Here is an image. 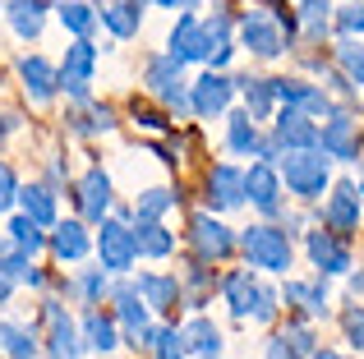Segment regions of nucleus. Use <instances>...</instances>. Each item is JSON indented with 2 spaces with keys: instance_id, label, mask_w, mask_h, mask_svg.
Wrapping results in <instances>:
<instances>
[{
  "instance_id": "1",
  "label": "nucleus",
  "mask_w": 364,
  "mask_h": 359,
  "mask_svg": "<svg viewBox=\"0 0 364 359\" xmlns=\"http://www.w3.org/2000/svg\"><path fill=\"white\" fill-rule=\"evenodd\" d=\"M277 171H282V184L291 189L295 198L314 203L323 198V189L332 184V157L323 148H291V153L277 157Z\"/></svg>"
},
{
  "instance_id": "2",
  "label": "nucleus",
  "mask_w": 364,
  "mask_h": 359,
  "mask_svg": "<svg viewBox=\"0 0 364 359\" xmlns=\"http://www.w3.org/2000/svg\"><path fill=\"white\" fill-rule=\"evenodd\" d=\"M240 249H245L249 267H258V272H277V277H286V267L295 263L291 235L277 231V226H267V221H258V226H249V231H240Z\"/></svg>"
},
{
  "instance_id": "3",
  "label": "nucleus",
  "mask_w": 364,
  "mask_h": 359,
  "mask_svg": "<svg viewBox=\"0 0 364 359\" xmlns=\"http://www.w3.org/2000/svg\"><path fill=\"white\" fill-rule=\"evenodd\" d=\"M222 295H226V309H231V318H240V323H272L277 314V295L267 286H258L249 272H231V277L222 281Z\"/></svg>"
},
{
  "instance_id": "4",
  "label": "nucleus",
  "mask_w": 364,
  "mask_h": 359,
  "mask_svg": "<svg viewBox=\"0 0 364 359\" xmlns=\"http://www.w3.org/2000/svg\"><path fill=\"white\" fill-rule=\"evenodd\" d=\"M97 226H102V231H97V240H92L97 263L111 272V277L134 272V263H139V240H134V231L124 226V216H102Z\"/></svg>"
},
{
  "instance_id": "5",
  "label": "nucleus",
  "mask_w": 364,
  "mask_h": 359,
  "mask_svg": "<svg viewBox=\"0 0 364 359\" xmlns=\"http://www.w3.org/2000/svg\"><path fill=\"white\" fill-rule=\"evenodd\" d=\"M240 42L258 60H277V55L286 51V33H282V23H277V14H267V5L240 14Z\"/></svg>"
},
{
  "instance_id": "6",
  "label": "nucleus",
  "mask_w": 364,
  "mask_h": 359,
  "mask_svg": "<svg viewBox=\"0 0 364 359\" xmlns=\"http://www.w3.org/2000/svg\"><path fill=\"white\" fill-rule=\"evenodd\" d=\"M92 70H97V46L88 37H74L65 46V65H60V92H70L74 101H88L92 97Z\"/></svg>"
},
{
  "instance_id": "7",
  "label": "nucleus",
  "mask_w": 364,
  "mask_h": 359,
  "mask_svg": "<svg viewBox=\"0 0 364 359\" xmlns=\"http://www.w3.org/2000/svg\"><path fill=\"white\" fill-rule=\"evenodd\" d=\"M318 148L332 162H360V120L350 111H328L318 129Z\"/></svg>"
},
{
  "instance_id": "8",
  "label": "nucleus",
  "mask_w": 364,
  "mask_h": 359,
  "mask_svg": "<svg viewBox=\"0 0 364 359\" xmlns=\"http://www.w3.org/2000/svg\"><path fill=\"white\" fill-rule=\"evenodd\" d=\"M189 240H194V249H198V258H213V263H222V258H231V249L240 244V235H231V226L226 221H217L213 212H194L189 216Z\"/></svg>"
},
{
  "instance_id": "9",
  "label": "nucleus",
  "mask_w": 364,
  "mask_h": 359,
  "mask_svg": "<svg viewBox=\"0 0 364 359\" xmlns=\"http://www.w3.org/2000/svg\"><path fill=\"white\" fill-rule=\"evenodd\" d=\"M360 207H364V194L355 180H337L328 194V203H323V226L337 235H350L360 231Z\"/></svg>"
},
{
  "instance_id": "10",
  "label": "nucleus",
  "mask_w": 364,
  "mask_h": 359,
  "mask_svg": "<svg viewBox=\"0 0 364 359\" xmlns=\"http://www.w3.org/2000/svg\"><path fill=\"white\" fill-rule=\"evenodd\" d=\"M240 92V83L226 79L222 70H208L203 79L194 83V92H189V106H194L198 120H213V116H226L231 111V97Z\"/></svg>"
},
{
  "instance_id": "11",
  "label": "nucleus",
  "mask_w": 364,
  "mask_h": 359,
  "mask_svg": "<svg viewBox=\"0 0 364 359\" xmlns=\"http://www.w3.org/2000/svg\"><path fill=\"white\" fill-rule=\"evenodd\" d=\"M304 253H309V263L323 272V277H346L350 263H355L350 249H346V240H341L337 231H323V226L304 235Z\"/></svg>"
},
{
  "instance_id": "12",
  "label": "nucleus",
  "mask_w": 364,
  "mask_h": 359,
  "mask_svg": "<svg viewBox=\"0 0 364 359\" xmlns=\"http://www.w3.org/2000/svg\"><path fill=\"white\" fill-rule=\"evenodd\" d=\"M116 323L124 327L129 346H143L152 350V323H148V299L134 286H116Z\"/></svg>"
},
{
  "instance_id": "13",
  "label": "nucleus",
  "mask_w": 364,
  "mask_h": 359,
  "mask_svg": "<svg viewBox=\"0 0 364 359\" xmlns=\"http://www.w3.org/2000/svg\"><path fill=\"white\" fill-rule=\"evenodd\" d=\"M245 198L263 216H277L282 212V171H277L272 162H254L245 171Z\"/></svg>"
},
{
  "instance_id": "14",
  "label": "nucleus",
  "mask_w": 364,
  "mask_h": 359,
  "mask_svg": "<svg viewBox=\"0 0 364 359\" xmlns=\"http://www.w3.org/2000/svg\"><path fill=\"white\" fill-rule=\"evenodd\" d=\"M148 88L157 92L166 106H176V111H185L189 106V92H185V74H180V60L176 55H152L148 60Z\"/></svg>"
},
{
  "instance_id": "15",
  "label": "nucleus",
  "mask_w": 364,
  "mask_h": 359,
  "mask_svg": "<svg viewBox=\"0 0 364 359\" xmlns=\"http://www.w3.org/2000/svg\"><path fill=\"white\" fill-rule=\"evenodd\" d=\"M166 51L176 55L180 65L203 60V55H208V33H203V18L180 14V18H176V28H171V37H166Z\"/></svg>"
},
{
  "instance_id": "16",
  "label": "nucleus",
  "mask_w": 364,
  "mask_h": 359,
  "mask_svg": "<svg viewBox=\"0 0 364 359\" xmlns=\"http://www.w3.org/2000/svg\"><path fill=\"white\" fill-rule=\"evenodd\" d=\"M18 79H23V92L37 106H46V101L55 97V88H60V70H55L51 60H42V55H23V60H18Z\"/></svg>"
},
{
  "instance_id": "17",
  "label": "nucleus",
  "mask_w": 364,
  "mask_h": 359,
  "mask_svg": "<svg viewBox=\"0 0 364 359\" xmlns=\"http://www.w3.org/2000/svg\"><path fill=\"white\" fill-rule=\"evenodd\" d=\"M272 143L282 148V153H291V148H318V129H314V120L304 116V111L286 106L272 125Z\"/></svg>"
},
{
  "instance_id": "18",
  "label": "nucleus",
  "mask_w": 364,
  "mask_h": 359,
  "mask_svg": "<svg viewBox=\"0 0 364 359\" xmlns=\"http://www.w3.org/2000/svg\"><path fill=\"white\" fill-rule=\"evenodd\" d=\"M208 203H213L217 212H231V207L249 203L245 198V171H235V166H213V171H208Z\"/></svg>"
},
{
  "instance_id": "19",
  "label": "nucleus",
  "mask_w": 364,
  "mask_h": 359,
  "mask_svg": "<svg viewBox=\"0 0 364 359\" xmlns=\"http://www.w3.org/2000/svg\"><path fill=\"white\" fill-rule=\"evenodd\" d=\"M272 83H277V101L304 111V116H328V111H332L328 92L314 88V83H304V79H272Z\"/></svg>"
},
{
  "instance_id": "20",
  "label": "nucleus",
  "mask_w": 364,
  "mask_h": 359,
  "mask_svg": "<svg viewBox=\"0 0 364 359\" xmlns=\"http://www.w3.org/2000/svg\"><path fill=\"white\" fill-rule=\"evenodd\" d=\"M51 253L60 263H83L92 253V235H88V226L83 221H55V231H51Z\"/></svg>"
},
{
  "instance_id": "21",
  "label": "nucleus",
  "mask_w": 364,
  "mask_h": 359,
  "mask_svg": "<svg viewBox=\"0 0 364 359\" xmlns=\"http://www.w3.org/2000/svg\"><path fill=\"white\" fill-rule=\"evenodd\" d=\"M79 212H83V221H102V216L111 212V175L102 171V166H92V171L83 175V184H79Z\"/></svg>"
},
{
  "instance_id": "22",
  "label": "nucleus",
  "mask_w": 364,
  "mask_h": 359,
  "mask_svg": "<svg viewBox=\"0 0 364 359\" xmlns=\"http://www.w3.org/2000/svg\"><path fill=\"white\" fill-rule=\"evenodd\" d=\"M46 323H51V355L55 359H79L83 355V332L74 327L70 314H60V304H46Z\"/></svg>"
},
{
  "instance_id": "23",
  "label": "nucleus",
  "mask_w": 364,
  "mask_h": 359,
  "mask_svg": "<svg viewBox=\"0 0 364 359\" xmlns=\"http://www.w3.org/2000/svg\"><path fill=\"white\" fill-rule=\"evenodd\" d=\"M79 332H83V346H88V350H97V355H111L120 346L116 314H97V309H88V314H83V323H79Z\"/></svg>"
},
{
  "instance_id": "24",
  "label": "nucleus",
  "mask_w": 364,
  "mask_h": 359,
  "mask_svg": "<svg viewBox=\"0 0 364 359\" xmlns=\"http://www.w3.org/2000/svg\"><path fill=\"white\" fill-rule=\"evenodd\" d=\"M9 14V28H14V37H23V42H37L46 28V0H9L5 5Z\"/></svg>"
},
{
  "instance_id": "25",
  "label": "nucleus",
  "mask_w": 364,
  "mask_h": 359,
  "mask_svg": "<svg viewBox=\"0 0 364 359\" xmlns=\"http://www.w3.org/2000/svg\"><path fill=\"white\" fill-rule=\"evenodd\" d=\"M226 148H231L235 157H258L263 153V134H258V120L249 116V111H235V116L226 120Z\"/></svg>"
},
{
  "instance_id": "26",
  "label": "nucleus",
  "mask_w": 364,
  "mask_h": 359,
  "mask_svg": "<svg viewBox=\"0 0 364 359\" xmlns=\"http://www.w3.org/2000/svg\"><path fill=\"white\" fill-rule=\"evenodd\" d=\"M134 290H139L143 299H148V309H176L180 304V281L176 277H161V272H143L139 281H134Z\"/></svg>"
},
{
  "instance_id": "27",
  "label": "nucleus",
  "mask_w": 364,
  "mask_h": 359,
  "mask_svg": "<svg viewBox=\"0 0 364 359\" xmlns=\"http://www.w3.org/2000/svg\"><path fill=\"white\" fill-rule=\"evenodd\" d=\"M102 23L111 28V37H139V23H143V5H134V0H107V5L97 9Z\"/></svg>"
},
{
  "instance_id": "28",
  "label": "nucleus",
  "mask_w": 364,
  "mask_h": 359,
  "mask_svg": "<svg viewBox=\"0 0 364 359\" xmlns=\"http://www.w3.org/2000/svg\"><path fill=\"white\" fill-rule=\"evenodd\" d=\"M0 355L5 359H37V332L14 318H0Z\"/></svg>"
},
{
  "instance_id": "29",
  "label": "nucleus",
  "mask_w": 364,
  "mask_h": 359,
  "mask_svg": "<svg viewBox=\"0 0 364 359\" xmlns=\"http://www.w3.org/2000/svg\"><path fill=\"white\" fill-rule=\"evenodd\" d=\"M286 299L291 304H300L304 314H328V304H332V295H328V286H323V272L314 281H286Z\"/></svg>"
},
{
  "instance_id": "30",
  "label": "nucleus",
  "mask_w": 364,
  "mask_h": 359,
  "mask_svg": "<svg viewBox=\"0 0 364 359\" xmlns=\"http://www.w3.org/2000/svg\"><path fill=\"white\" fill-rule=\"evenodd\" d=\"M185 346H189V355H198V359H217V355L226 350L222 327L208 323V318H194V323L185 327Z\"/></svg>"
},
{
  "instance_id": "31",
  "label": "nucleus",
  "mask_w": 364,
  "mask_h": 359,
  "mask_svg": "<svg viewBox=\"0 0 364 359\" xmlns=\"http://www.w3.org/2000/svg\"><path fill=\"white\" fill-rule=\"evenodd\" d=\"M9 249H18V253H28V258H33V253H42L46 249V235H42V221H33V216L28 212H18V216H9Z\"/></svg>"
},
{
  "instance_id": "32",
  "label": "nucleus",
  "mask_w": 364,
  "mask_h": 359,
  "mask_svg": "<svg viewBox=\"0 0 364 359\" xmlns=\"http://www.w3.org/2000/svg\"><path fill=\"white\" fill-rule=\"evenodd\" d=\"M134 240H139L143 258H166V253L176 249V235H171L161 221H143V216H139V226H134Z\"/></svg>"
},
{
  "instance_id": "33",
  "label": "nucleus",
  "mask_w": 364,
  "mask_h": 359,
  "mask_svg": "<svg viewBox=\"0 0 364 359\" xmlns=\"http://www.w3.org/2000/svg\"><path fill=\"white\" fill-rule=\"evenodd\" d=\"M55 14H60V28H65V33H74V37H88L92 28L102 23V14L88 5V0H60Z\"/></svg>"
},
{
  "instance_id": "34",
  "label": "nucleus",
  "mask_w": 364,
  "mask_h": 359,
  "mask_svg": "<svg viewBox=\"0 0 364 359\" xmlns=\"http://www.w3.org/2000/svg\"><path fill=\"white\" fill-rule=\"evenodd\" d=\"M240 83V92H245V111L254 120H267L272 116V106H277V83L272 79H235Z\"/></svg>"
},
{
  "instance_id": "35",
  "label": "nucleus",
  "mask_w": 364,
  "mask_h": 359,
  "mask_svg": "<svg viewBox=\"0 0 364 359\" xmlns=\"http://www.w3.org/2000/svg\"><path fill=\"white\" fill-rule=\"evenodd\" d=\"M18 207H23L33 221H42V226H55L60 216H55V194L46 184H28V189H18Z\"/></svg>"
},
{
  "instance_id": "36",
  "label": "nucleus",
  "mask_w": 364,
  "mask_h": 359,
  "mask_svg": "<svg viewBox=\"0 0 364 359\" xmlns=\"http://www.w3.org/2000/svg\"><path fill=\"white\" fill-rule=\"evenodd\" d=\"M176 189H143V194H139V203H134V216H143V221H161V216H166L171 212V207H176Z\"/></svg>"
},
{
  "instance_id": "37",
  "label": "nucleus",
  "mask_w": 364,
  "mask_h": 359,
  "mask_svg": "<svg viewBox=\"0 0 364 359\" xmlns=\"http://www.w3.org/2000/svg\"><path fill=\"white\" fill-rule=\"evenodd\" d=\"M107 277H111V272L102 267V263H97V267H79V277H74V290H79L83 304H102V295L111 290Z\"/></svg>"
},
{
  "instance_id": "38",
  "label": "nucleus",
  "mask_w": 364,
  "mask_h": 359,
  "mask_svg": "<svg viewBox=\"0 0 364 359\" xmlns=\"http://www.w3.org/2000/svg\"><path fill=\"white\" fill-rule=\"evenodd\" d=\"M332 9H337L332 0H300V28L309 37H323L332 28Z\"/></svg>"
},
{
  "instance_id": "39",
  "label": "nucleus",
  "mask_w": 364,
  "mask_h": 359,
  "mask_svg": "<svg viewBox=\"0 0 364 359\" xmlns=\"http://www.w3.org/2000/svg\"><path fill=\"white\" fill-rule=\"evenodd\" d=\"M337 65L346 70V79L355 83V88H364V46L355 37H341L337 42Z\"/></svg>"
},
{
  "instance_id": "40",
  "label": "nucleus",
  "mask_w": 364,
  "mask_h": 359,
  "mask_svg": "<svg viewBox=\"0 0 364 359\" xmlns=\"http://www.w3.org/2000/svg\"><path fill=\"white\" fill-rule=\"evenodd\" d=\"M152 355L157 359H185L189 355L185 332H176V327H152Z\"/></svg>"
},
{
  "instance_id": "41",
  "label": "nucleus",
  "mask_w": 364,
  "mask_h": 359,
  "mask_svg": "<svg viewBox=\"0 0 364 359\" xmlns=\"http://www.w3.org/2000/svg\"><path fill=\"white\" fill-rule=\"evenodd\" d=\"M332 28H337L341 37H364V0L337 5V14H332Z\"/></svg>"
},
{
  "instance_id": "42",
  "label": "nucleus",
  "mask_w": 364,
  "mask_h": 359,
  "mask_svg": "<svg viewBox=\"0 0 364 359\" xmlns=\"http://www.w3.org/2000/svg\"><path fill=\"white\" fill-rule=\"evenodd\" d=\"M116 125V120H111V111L107 106H88V116H79V134H107V129Z\"/></svg>"
},
{
  "instance_id": "43",
  "label": "nucleus",
  "mask_w": 364,
  "mask_h": 359,
  "mask_svg": "<svg viewBox=\"0 0 364 359\" xmlns=\"http://www.w3.org/2000/svg\"><path fill=\"white\" fill-rule=\"evenodd\" d=\"M341 327H346V341L364 350V304H350L346 314H341Z\"/></svg>"
},
{
  "instance_id": "44",
  "label": "nucleus",
  "mask_w": 364,
  "mask_h": 359,
  "mask_svg": "<svg viewBox=\"0 0 364 359\" xmlns=\"http://www.w3.org/2000/svg\"><path fill=\"white\" fill-rule=\"evenodd\" d=\"M286 336H291V346H295L300 355H314V350H318V346H314V332H309L304 323H291V327H286Z\"/></svg>"
},
{
  "instance_id": "45",
  "label": "nucleus",
  "mask_w": 364,
  "mask_h": 359,
  "mask_svg": "<svg viewBox=\"0 0 364 359\" xmlns=\"http://www.w3.org/2000/svg\"><path fill=\"white\" fill-rule=\"evenodd\" d=\"M267 359H304V355L291 346V336H286V332H277L272 341H267Z\"/></svg>"
},
{
  "instance_id": "46",
  "label": "nucleus",
  "mask_w": 364,
  "mask_h": 359,
  "mask_svg": "<svg viewBox=\"0 0 364 359\" xmlns=\"http://www.w3.org/2000/svg\"><path fill=\"white\" fill-rule=\"evenodd\" d=\"M18 198V180H14V171H9L5 162H0V207H9Z\"/></svg>"
},
{
  "instance_id": "47",
  "label": "nucleus",
  "mask_w": 364,
  "mask_h": 359,
  "mask_svg": "<svg viewBox=\"0 0 364 359\" xmlns=\"http://www.w3.org/2000/svg\"><path fill=\"white\" fill-rule=\"evenodd\" d=\"M134 120H139L143 129H166V120H161V116H152V111H134Z\"/></svg>"
},
{
  "instance_id": "48",
  "label": "nucleus",
  "mask_w": 364,
  "mask_h": 359,
  "mask_svg": "<svg viewBox=\"0 0 364 359\" xmlns=\"http://www.w3.org/2000/svg\"><path fill=\"white\" fill-rule=\"evenodd\" d=\"M152 5H161V9H189V5H203V0H152Z\"/></svg>"
},
{
  "instance_id": "49",
  "label": "nucleus",
  "mask_w": 364,
  "mask_h": 359,
  "mask_svg": "<svg viewBox=\"0 0 364 359\" xmlns=\"http://www.w3.org/2000/svg\"><path fill=\"white\" fill-rule=\"evenodd\" d=\"M9 129H18V116H0V143H5Z\"/></svg>"
},
{
  "instance_id": "50",
  "label": "nucleus",
  "mask_w": 364,
  "mask_h": 359,
  "mask_svg": "<svg viewBox=\"0 0 364 359\" xmlns=\"http://www.w3.org/2000/svg\"><path fill=\"white\" fill-rule=\"evenodd\" d=\"M9 295H14V281H9V277H5V272H0V304H5V299H9Z\"/></svg>"
},
{
  "instance_id": "51",
  "label": "nucleus",
  "mask_w": 364,
  "mask_h": 359,
  "mask_svg": "<svg viewBox=\"0 0 364 359\" xmlns=\"http://www.w3.org/2000/svg\"><path fill=\"white\" fill-rule=\"evenodd\" d=\"M350 277V290H355V295H364V272H346Z\"/></svg>"
},
{
  "instance_id": "52",
  "label": "nucleus",
  "mask_w": 364,
  "mask_h": 359,
  "mask_svg": "<svg viewBox=\"0 0 364 359\" xmlns=\"http://www.w3.org/2000/svg\"><path fill=\"white\" fill-rule=\"evenodd\" d=\"M309 359H350V355H337V350H314Z\"/></svg>"
},
{
  "instance_id": "53",
  "label": "nucleus",
  "mask_w": 364,
  "mask_h": 359,
  "mask_svg": "<svg viewBox=\"0 0 364 359\" xmlns=\"http://www.w3.org/2000/svg\"><path fill=\"white\" fill-rule=\"evenodd\" d=\"M355 184H360V194H364V162H360V175H355Z\"/></svg>"
},
{
  "instance_id": "54",
  "label": "nucleus",
  "mask_w": 364,
  "mask_h": 359,
  "mask_svg": "<svg viewBox=\"0 0 364 359\" xmlns=\"http://www.w3.org/2000/svg\"><path fill=\"white\" fill-rule=\"evenodd\" d=\"M0 9H5V0H0Z\"/></svg>"
},
{
  "instance_id": "55",
  "label": "nucleus",
  "mask_w": 364,
  "mask_h": 359,
  "mask_svg": "<svg viewBox=\"0 0 364 359\" xmlns=\"http://www.w3.org/2000/svg\"><path fill=\"white\" fill-rule=\"evenodd\" d=\"M55 5H60V0H55Z\"/></svg>"
}]
</instances>
